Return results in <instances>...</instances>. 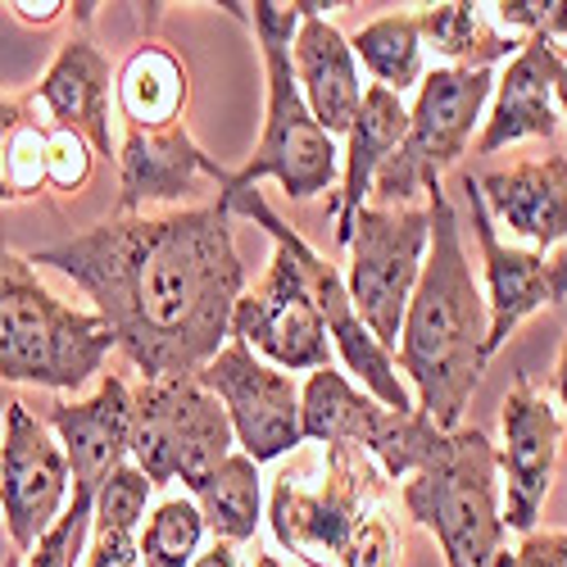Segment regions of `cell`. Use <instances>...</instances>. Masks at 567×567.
Instances as JSON below:
<instances>
[{
  "instance_id": "15",
  "label": "cell",
  "mask_w": 567,
  "mask_h": 567,
  "mask_svg": "<svg viewBox=\"0 0 567 567\" xmlns=\"http://www.w3.org/2000/svg\"><path fill=\"white\" fill-rule=\"evenodd\" d=\"M463 200H467V214H472V231L482 241V259H486V313H491V354L504 350V341L517 332V322H527L532 313L540 309H554L567 300V255L558 259H545L536 250H523V246H504L499 231H495V218L482 200V186L472 173H463Z\"/></svg>"
},
{
  "instance_id": "1",
  "label": "cell",
  "mask_w": 567,
  "mask_h": 567,
  "mask_svg": "<svg viewBox=\"0 0 567 567\" xmlns=\"http://www.w3.org/2000/svg\"><path fill=\"white\" fill-rule=\"evenodd\" d=\"M28 259L55 268L96 305L91 313L141 382L200 372L227 346L231 309L246 296V264L223 205L118 214Z\"/></svg>"
},
{
  "instance_id": "8",
  "label": "cell",
  "mask_w": 567,
  "mask_h": 567,
  "mask_svg": "<svg viewBox=\"0 0 567 567\" xmlns=\"http://www.w3.org/2000/svg\"><path fill=\"white\" fill-rule=\"evenodd\" d=\"M386 477L363 450L327 445L322 486H300L291 477H277L268 523L281 549H291L309 567H337L363 527V517L382 508Z\"/></svg>"
},
{
  "instance_id": "10",
  "label": "cell",
  "mask_w": 567,
  "mask_h": 567,
  "mask_svg": "<svg viewBox=\"0 0 567 567\" xmlns=\"http://www.w3.org/2000/svg\"><path fill=\"white\" fill-rule=\"evenodd\" d=\"M427 241H432V218L417 205L404 209L363 205V214L354 218L346 291L372 341L386 354H395L400 346V322L413 300L422 259H427Z\"/></svg>"
},
{
  "instance_id": "33",
  "label": "cell",
  "mask_w": 567,
  "mask_h": 567,
  "mask_svg": "<svg viewBox=\"0 0 567 567\" xmlns=\"http://www.w3.org/2000/svg\"><path fill=\"white\" fill-rule=\"evenodd\" d=\"M91 168H96V151H91L82 136H73V132L51 136V164H45L51 192H82L91 182Z\"/></svg>"
},
{
  "instance_id": "32",
  "label": "cell",
  "mask_w": 567,
  "mask_h": 567,
  "mask_svg": "<svg viewBox=\"0 0 567 567\" xmlns=\"http://www.w3.org/2000/svg\"><path fill=\"white\" fill-rule=\"evenodd\" d=\"M486 10L513 37H545V41L567 37V0H499V6Z\"/></svg>"
},
{
  "instance_id": "25",
  "label": "cell",
  "mask_w": 567,
  "mask_h": 567,
  "mask_svg": "<svg viewBox=\"0 0 567 567\" xmlns=\"http://www.w3.org/2000/svg\"><path fill=\"white\" fill-rule=\"evenodd\" d=\"M422 45H432L441 60H450V69H495L499 60L508 64L517 51L527 45V37L513 32H495L482 14V6H467V0H454V6H422L413 10Z\"/></svg>"
},
{
  "instance_id": "11",
  "label": "cell",
  "mask_w": 567,
  "mask_h": 567,
  "mask_svg": "<svg viewBox=\"0 0 567 567\" xmlns=\"http://www.w3.org/2000/svg\"><path fill=\"white\" fill-rule=\"evenodd\" d=\"M196 377L223 404V413L231 422V436L250 463H272L305 441L300 386L291 382V372L264 363L246 341L227 337V346Z\"/></svg>"
},
{
  "instance_id": "36",
  "label": "cell",
  "mask_w": 567,
  "mask_h": 567,
  "mask_svg": "<svg viewBox=\"0 0 567 567\" xmlns=\"http://www.w3.org/2000/svg\"><path fill=\"white\" fill-rule=\"evenodd\" d=\"M82 567H141L136 536H91L82 549Z\"/></svg>"
},
{
  "instance_id": "29",
  "label": "cell",
  "mask_w": 567,
  "mask_h": 567,
  "mask_svg": "<svg viewBox=\"0 0 567 567\" xmlns=\"http://www.w3.org/2000/svg\"><path fill=\"white\" fill-rule=\"evenodd\" d=\"M200 545H205V517L196 499H164L141 523V536H136L141 567H192Z\"/></svg>"
},
{
  "instance_id": "37",
  "label": "cell",
  "mask_w": 567,
  "mask_h": 567,
  "mask_svg": "<svg viewBox=\"0 0 567 567\" xmlns=\"http://www.w3.org/2000/svg\"><path fill=\"white\" fill-rule=\"evenodd\" d=\"M23 23H55L69 6H64V0H45V6H32V0H14V6H10Z\"/></svg>"
},
{
  "instance_id": "12",
  "label": "cell",
  "mask_w": 567,
  "mask_h": 567,
  "mask_svg": "<svg viewBox=\"0 0 567 567\" xmlns=\"http://www.w3.org/2000/svg\"><path fill=\"white\" fill-rule=\"evenodd\" d=\"M73 472L55 432L23 404H6V432H0V517L14 549L28 558L32 545L60 523L69 508Z\"/></svg>"
},
{
  "instance_id": "7",
  "label": "cell",
  "mask_w": 567,
  "mask_h": 567,
  "mask_svg": "<svg viewBox=\"0 0 567 567\" xmlns=\"http://www.w3.org/2000/svg\"><path fill=\"white\" fill-rule=\"evenodd\" d=\"M132 458L151 486L182 482L196 491L236 450L223 404L200 386V377H164L132 391Z\"/></svg>"
},
{
  "instance_id": "40",
  "label": "cell",
  "mask_w": 567,
  "mask_h": 567,
  "mask_svg": "<svg viewBox=\"0 0 567 567\" xmlns=\"http://www.w3.org/2000/svg\"><path fill=\"white\" fill-rule=\"evenodd\" d=\"M554 96H558V110H563V118H567V64L558 69V82H554Z\"/></svg>"
},
{
  "instance_id": "42",
  "label": "cell",
  "mask_w": 567,
  "mask_h": 567,
  "mask_svg": "<svg viewBox=\"0 0 567 567\" xmlns=\"http://www.w3.org/2000/svg\"><path fill=\"white\" fill-rule=\"evenodd\" d=\"M558 60H563V64H567V45H558Z\"/></svg>"
},
{
  "instance_id": "16",
  "label": "cell",
  "mask_w": 567,
  "mask_h": 567,
  "mask_svg": "<svg viewBox=\"0 0 567 567\" xmlns=\"http://www.w3.org/2000/svg\"><path fill=\"white\" fill-rule=\"evenodd\" d=\"M499 422H504V450H499L504 527L532 536L536 517L545 508V495H549V477H554L558 441H563L567 422L558 417V409L527 382V377H517L513 391L504 395Z\"/></svg>"
},
{
  "instance_id": "28",
  "label": "cell",
  "mask_w": 567,
  "mask_h": 567,
  "mask_svg": "<svg viewBox=\"0 0 567 567\" xmlns=\"http://www.w3.org/2000/svg\"><path fill=\"white\" fill-rule=\"evenodd\" d=\"M350 51L354 60H363V69L377 78V86H386L391 96L404 101V91H413L422 82V32H417V19L413 14H382L363 23L354 37H350Z\"/></svg>"
},
{
  "instance_id": "39",
  "label": "cell",
  "mask_w": 567,
  "mask_h": 567,
  "mask_svg": "<svg viewBox=\"0 0 567 567\" xmlns=\"http://www.w3.org/2000/svg\"><path fill=\"white\" fill-rule=\"evenodd\" d=\"M554 391H558V404L567 409V337H563V354H558V372H554Z\"/></svg>"
},
{
  "instance_id": "44",
  "label": "cell",
  "mask_w": 567,
  "mask_h": 567,
  "mask_svg": "<svg viewBox=\"0 0 567 567\" xmlns=\"http://www.w3.org/2000/svg\"><path fill=\"white\" fill-rule=\"evenodd\" d=\"M10 567H19V563H10Z\"/></svg>"
},
{
  "instance_id": "3",
  "label": "cell",
  "mask_w": 567,
  "mask_h": 567,
  "mask_svg": "<svg viewBox=\"0 0 567 567\" xmlns=\"http://www.w3.org/2000/svg\"><path fill=\"white\" fill-rule=\"evenodd\" d=\"M231 14H246L259 51H264V78H268V110H264V136L246 168H236L227 177L223 192H250L264 177H272L291 200H313L322 192H332V182L341 173V151L327 136L305 96L291 69V41L300 28V0L296 6H277V0H255V6H227Z\"/></svg>"
},
{
  "instance_id": "18",
  "label": "cell",
  "mask_w": 567,
  "mask_h": 567,
  "mask_svg": "<svg viewBox=\"0 0 567 567\" xmlns=\"http://www.w3.org/2000/svg\"><path fill=\"white\" fill-rule=\"evenodd\" d=\"M196 177H214L227 186V168L205 155L186 123L136 132L123 127L118 146V214H141L146 205H173L196 192Z\"/></svg>"
},
{
  "instance_id": "19",
  "label": "cell",
  "mask_w": 567,
  "mask_h": 567,
  "mask_svg": "<svg viewBox=\"0 0 567 567\" xmlns=\"http://www.w3.org/2000/svg\"><path fill=\"white\" fill-rule=\"evenodd\" d=\"M318 0H300V28L291 41V69L300 82V96L313 114V123L327 136H346L359 118L363 105V82H359V60L350 51V37L327 19Z\"/></svg>"
},
{
  "instance_id": "35",
  "label": "cell",
  "mask_w": 567,
  "mask_h": 567,
  "mask_svg": "<svg viewBox=\"0 0 567 567\" xmlns=\"http://www.w3.org/2000/svg\"><path fill=\"white\" fill-rule=\"evenodd\" d=\"M499 567H567V532H532L513 554L499 558Z\"/></svg>"
},
{
  "instance_id": "31",
  "label": "cell",
  "mask_w": 567,
  "mask_h": 567,
  "mask_svg": "<svg viewBox=\"0 0 567 567\" xmlns=\"http://www.w3.org/2000/svg\"><path fill=\"white\" fill-rule=\"evenodd\" d=\"M91 504H96V499L73 491L69 508L60 513V523L32 545L23 567H78L82 549H86V536H91Z\"/></svg>"
},
{
  "instance_id": "24",
  "label": "cell",
  "mask_w": 567,
  "mask_h": 567,
  "mask_svg": "<svg viewBox=\"0 0 567 567\" xmlns=\"http://www.w3.org/2000/svg\"><path fill=\"white\" fill-rule=\"evenodd\" d=\"M382 413H386V404L363 395L337 368L309 372V382L300 386V432H305V441L368 450Z\"/></svg>"
},
{
  "instance_id": "4",
  "label": "cell",
  "mask_w": 567,
  "mask_h": 567,
  "mask_svg": "<svg viewBox=\"0 0 567 567\" xmlns=\"http://www.w3.org/2000/svg\"><path fill=\"white\" fill-rule=\"evenodd\" d=\"M110 327L37 277V264L0 246V382L78 391L105 368Z\"/></svg>"
},
{
  "instance_id": "26",
  "label": "cell",
  "mask_w": 567,
  "mask_h": 567,
  "mask_svg": "<svg viewBox=\"0 0 567 567\" xmlns=\"http://www.w3.org/2000/svg\"><path fill=\"white\" fill-rule=\"evenodd\" d=\"M51 136L55 127L28 105V96H0V205H23L51 192Z\"/></svg>"
},
{
  "instance_id": "38",
  "label": "cell",
  "mask_w": 567,
  "mask_h": 567,
  "mask_svg": "<svg viewBox=\"0 0 567 567\" xmlns=\"http://www.w3.org/2000/svg\"><path fill=\"white\" fill-rule=\"evenodd\" d=\"M192 567H241V558H236V545L214 540L209 549H200V554H196V563H192Z\"/></svg>"
},
{
  "instance_id": "14",
  "label": "cell",
  "mask_w": 567,
  "mask_h": 567,
  "mask_svg": "<svg viewBox=\"0 0 567 567\" xmlns=\"http://www.w3.org/2000/svg\"><path fill=\"white\" fill-rule=\"evenodd\" d=\"M78 19V32L55 51L45 78L28 91V105L51 123L55 132L82 136L96 159H118L114 132H110V60L96 41H91V19L96 6H69Z\"/></svg>"
},
{
  "instance_id": "23",
  "label": "cell",
  "mask_w": 567,
  "mask_h": 567,
  "mask_svg": "<svg viewBox=\"0 0 567 567\" xmlns=\"http://www.w3.org/2000/svg\"><path fill=\"white\" fill-rule=\"evenodd\" d=\"M186 101H192V78L186 64L168 51L164 41H141L136 51L123 60L118 82H114V105L123 127L155 132L186 123Z\"/></svg>"
},
{
  "instance_id": "27",
  "label": "cell",
  "mask_w": 567,
  "mask_h": 567,
  "mask_svg": "<svg viewBox=\"0 0 567 567\" xmlns=\"http://www.w3.org/2000/svg\"><path fill=\"white\" fill-rule=\"evenodd\" d=\"M192 495H196V508L205 517V532H214V540L241 545L259 532V517H264L259 463H250L241 450H231Z\"/></svg>"
},
{
  "instance_id": "43",
  "label": "cell",
  "mask_w": 567,
  "mask_h": 567,
  "mask_svg": "<svg viewBox=\"0 0 567 567\" xmlns=\"http://www.w3.org/2000/svg\"><path fill=\"white\" fill-rule=\"evenodd\" d=\"M445 567H463V563H458V558H445Z\"/></svg>"
},
{
  "instance_id": "34",
  "label": "cell",
  "mask_w": 567,
  "mask_h": 567,
  "mask_svg": "<svg viewBox=\"0 0 567 567\" xmlns=\"http://www.w3.org/2000/svg\"><path fill=\"white\" fill-rule=\"evenodd\" d=\"M337 567H400V545H395V532L386 523V508L363 517V527L354 532V540Z\"/></svg>"
},
{
  "instance_id": "5",
  "label": "cell",
  "mask_w": 567,
  "mask_h": 567,
  "mask_svg": "<svg viewBox=\"0 0 567 567\" xmlns=\"http://www.w3.org/2000/svg\"><path fill=\"white\" fill-rule=\"evenodd\" d=\"M404 513L432 532L445 558L463 567H499L508 554L504 499H499V454L486 432H436L422 463L404 477Z\"/></svg>"
},
{
  "instance_id": "13",
  "label": "cell",
  "mask_w": 567,
  "mask_h": 567,
  "mask_svg": "<svg viewBox=\"0 0 567 567\" xmlns=\"http://www.w3.org/2000/svg\"><path fill=\"white\" fill-rule=\"evenodd\" d=\"M231 337L246 341L255 354H264V363H272L281 372L332 368V337H327V322H322V313L305 287L300 264L281 246H277L259 287L236 300Z\"/></svg>"
},
{
  "instance_id": "30",
  "label": "cell",
  "mask_w": 567,
  "mask_h": 567,
  "mask_svg": "<svg viewBox=\"0 0 567 567\" xmlns=\"http://www.w3.org/2000/svg\"><path fill=\"white\" fill-rule=\"evenodd\" d=\"M151 491L155 486L146 482V472L136 463H123L96 491V504H91V536H141Z\"/></svg>"
},
{
  "instance_id": "17",
  "label": "cell",
  "mask_w": 567,
  "mask_h": 567,
  "mask_svg": "<svg viewBox=\"0 0 567 567\" xmlns=\"http://www.w3.org/2000/svg\"><path fill=\"white\" fill-rule=\"evenodd\" d=\"M132 386L118 372H105L101 391L91 400H55L45 409V427L55 432L64 445L69 472H73V491L91 495L114 477L132 454Z\"/></svg>"
},
{
  "instance_id": "6",
  "label": "cell",
  "mask_w": 567,
  "mask_h": 567,
  "mask_svg": "<svg viewBox=\"0 0 567 567\" xmlns=\"http://www.w3.org/2000/svg\"><path fill=\"white\" fill-rule=\"evenodd\" d=\"M491 91H495L491 69L441 64L432 73H422L417 101L409 110V132L372 182V196L382 200V209H404L413 196L436 192L441 173H450L467 155Z\"/></svg>"
},
{
  "instance_id": "41",
  "label": "cell",
  "mask_w": 567,
  "mask_h": 567,
  "mask_svg": "<svg viewBox=\"0 0 567 567\" xmlns=\"http://www.w3.org/2000/svg\"><path fill=\"white\" fill-rule=\"evenodd\" d=\"M255 567H281V563H277V554H259V563H255Z\"/></svg>"
},
{
  "instance_id": "20",
  "label": "cell",
  "mask_w": 567,
  "mask_h": 567,
  "mask_svg": "<svg viewBox=\"0 0 567 567\" xmlns=\"http://www.w3.org/2000/svg\"><path fill=\"white\" fill-rule=\"evenodd\" d=\"M558 45L545 37H527V45L504 64V78H495V105L491 118H482L477 155H495L513 141L527 136H554L558 132Z\"/></svg>"
},
{
  "instance_id": "9",
  "label": "cell",
  "mask_w": 567,
  "mask_h": 567,
  "mask_svg": "<svg viewBox=\"0 0 567 567\" xmlns=\"http://www.w3.org/2000/svg\"><path fill=\"white\" fill-rule=\"evenodd\" d=\"M218 205H223L231 218H250L255 227H264L272 241L300 264L305 287H309V296H313V305H318V313H322V322H327V337H332V350H341L346 368L368 386V395H372L377 404H386V409H395V413H409V409H413L409 386L400 382L395 359H391L382 346H377L372 332L363 327V318H359V309H354V300H350V291H346L341 268L327 264L291 223H281V218L272 214V205L264 200L259 186H250V192H223Z\"/></svg>"
},
{
  "instance_id": "2",
  "label": "cell",
  "mask_w": 567,
  "mask_h": 567,
  "mask_svg": "<svg viewBox=\"0 0 567 567\" xmlns=\"http://www.w3.org/2000/svg\"><path fill=\"white\" fill-rule=\"evenodd\" d=\"M432 241L422 259L413 300L400 322L395 368L413 382L417 413L432 417L441 432H458V422L482 386V372L491 363V313L472 277L463 227L445 196V186L427 196Z\"/></svg>"
},
{
  "instance_id": "22",
  "label": "cell",
  "mask_w": 567,
  "mask_h": 567,
  "mask_svg": "<svg viewBox=\"0 0 567 567\" xmlns=\"http://www.w3.org/2000/svg\"><path fill=\"white\" fill-rule=\"evenodd\" d=\"M409 132V110L386 86H363V105L354 127L346 132V168H341V192L332 196V218H337V246L350 250L354 218L363 214V200L372 196V182L382 164L395 155V146Z\"/></svg>"
},
{
  "instance_id": "21",
  "label": "cell",
  "mask_w": 567,
  "mask_h": 567,
  "mask_svg": "<svg viewBox=\"0 0 567 567\" xmlns=\"http://www.w3.org/2000/svg\"><path fill=\"white\" fill-rule=\"evenodd\" d=\"M477 186L491 218L536 246V255L567 241V155L554 151L545 159H523L477 177Z\"/></svg>"
}]
</instances>
